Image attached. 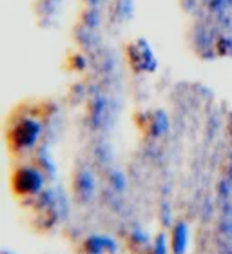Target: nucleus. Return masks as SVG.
Wrapping results in <instances>:
<instances>
[{
    "instance_id": "f03ea898",
    "label": "nucleus",
    "mask_w": 232,
    "mask_h": 254,
    "mask_svg": "<svg viewBox=\"0 0 232 254\" xmlns=\"http://www.w3.org/2000/svg\"><path fill=\"white\" fill-rule=\"evenodd\" d=\"M46 176L37 165H18L11 173V190L16 198L29 200L44 190Z\"/></svg>"
},
{
    "instance_id": "7ed1b4c3",
    "label": "nucleus",
    "mask_w": 232,
    "mask_h": 254,
    "mask_svg": "<svg viewBox=\"0 0 232 254\" xmlns=\"http://www.w3.org/2000/svg\"><path fill=\"white\" fill-rule=\"evenodd\" d=\"M116 244L107 236L91 234L85 236L76 247V254H115Z\"/></svg>"
},
{
    "instance_id": "f257e3e1",
    "label": "nucleus",
    "mask_w": 232,
    "mask_h": 254,
    "mask_svg": "<svg viewBox=\"0 0 232 254\" xmlns=\"http://www.w3.org/2000/svg\"><path fill=\"white\" fill-rule=\"evenodd\" d=\"M42 127L31 117H20L7 129V143L15 153H27L37 145Z\"/></svg>"
},
{
    "instance_id": "39448f33",
    "label": "nucleus",
    "mask_w": 232,
    "mask_h": 254,
    "mask_svg": "<svg viewBox=\"0 0 232 254\" xmlns=\"http://www.w3.org/2000/svg\"><path fill=\"white\" fill-rule=\"evenodd\" d=\"M187 244H189V229L183 222H176L169 234L171 254H185Z\"/></svg>"
},
{
    "instance_id": "20e7f679",
    "label": "nucleus",
    "mask_w": 232,
    "mask_h": 254,
    "mask_svg": "<svg viewBox=\"0 0 232 254\" xmlns=\"http://www.w3.org/2000/svg\"><path fill=\"white\" fill-rule=\"evenodd\" d=\"M71 190L78 201L89 200L93 190H95V184H93V178L87 171H78L74 175V178L71 180Z\"/></svg>"
}]
</instances>
